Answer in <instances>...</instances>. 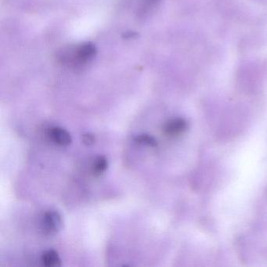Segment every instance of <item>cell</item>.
Segmentation results:
<instances>
[{
  "label": "cell",
  "instance_id": "obj_9",
  "mask_svg": "<svg viewBox=\"0 0 267 267\" xmlns=\"http://www.w3.org/2000/svg\"><path fill=\"white\" fill-rule=\"evenodd\" d=\"M146 1H148V2L152 3L154 2V1H155V0H146Z\"/></svg>",
  "mask_w": 267,
  "mask_h": 267
},
{
  "label": "cell",
  "instance_id": "obj_5",
  "mask_svg": "<svg viewBox=\"0 0 267 267\" xmlns=\"http://www.w3.org/2000/svg\"><path fill=\"white\" fill-rule=\"evenodd\" d=\"M42 262L45 266L58 267L62 265V259L57 252L53 249L43 252L41 258Z\"/></svg>",
  "mask_w": 267,
  "mask_h": 267
},
{
  "label": "cell",
  "instance_id": "obj_7",
  "mask_svg": "<svg viewBox=\"0 0 267 267\" xmlns=\"http://www.w3.org/2000/svg\"><path fill=\"white\" fill-rule=\"evenodd\" d=\"M135 142L138 144L145 145V146H151V147H156L158 146V142L153 136L147 134L138 135L134 139Z\"/></svg>",
  "mask_w": 267,
  "mask_h": 267
},
{
  "label": "cell",
  "instance_id": "obj_4",
  "mask_svg": "<svg viewBox=\"0 0 267 267\" xmlns=\"http://www.w3.org/2000/svg\"><path fill=\"white\" fill-rule=\"evenodd\" d=\"M49 136L50 140L62 146H67L72 143V139L70 133L66 130L61 127L51 128L49 130Z\"/></svg>",
  "mask_w": 267,
  "mask_h": 267
},
{
  "label": "cell",
  "instance_id": "obj_8",
  "mask_svg": "<svg viewBox=\"0 0 267 267\" xmlns=\"http://www.w3.org/2000/svg\"><path fill=\"white\" fill-rule=\"evenodd\" d=\"M82 143L86 146H91L94 144L96 141V138L92 133H87L82 136Z\"/></svg>",
  "mask_w": 267,
  "mask_h": 267
},
{
  "label": "cell",
  "instance_id": "obj_3",
  "mask_svg": "<svg viewBox=\"0 0 267 267\" xmlns=\"http://www.w3.org/2000/svg\"><path fill=\"white\" fill-rule=\"evenodd\" d=\"M187 121L184 118H173L165 123L163 128L164 133L169 137H176L187 130Z\"/></svg>",
  "mask_w": 267,
  "mask_h": 267
},
{
  "label": "cell",
  "instance_id": "obj_1",
  "mask_svg": "<svg viewBox=\"0 0 267 267\" xmlns=\"http://www.w3.org/2000/svg\"><path fill=\"white\" fill-rule=\"evenodd\" d=\"M96 46L92 43L87 42L63 48L58 52L56 56L62 65L70 68H79L90 63L96 56Z\"/></svg>",
  "mask_w": 267,
  "mask_h": 267
},
{
  "label": "cell",
  "instance_id": "obj_2",
  "mask_svg": "<svg viewBox=\"0 0 267 267\" xmlns=\"http://www.w3.org/2000/svg\"><path fill=\"white\" fill-rule=\"evenodd\" d=\"M63 227V220L60 213L53 210L45 213L42 220V229L46 234L54 235Z\"/></svg>",
  "mask_w": 267,
  "mask_h": 267
},
{
  "label": "cell",
  "instance_id": "obj_6",
  "mask_svg": "<svg viewBox=\"0 0 267 267\" xmlns=\"http://www.w3.org/2000/svg\"><path fill=\"white\" fill-rule=\"evenodd\" d=\"M107 167H108V162L106 157H97L93 165V174L97 177L101 176L107 170Z\"/></svg>",
  "mask_w": 267,
  "mask_h": 267
}]
</instances>
